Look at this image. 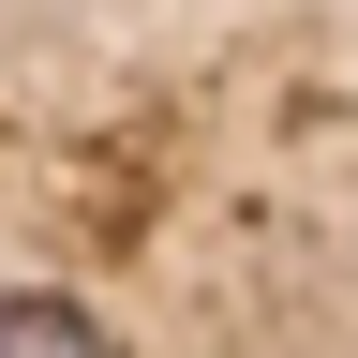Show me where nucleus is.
I'll return each instance as SVG.
<instances>
[{
    "instance_id": "obj_1",
    "label": "nucleus",
    "mask_w": 358,
    "mask_h": 358,
    "mask_svg": "<svg viewBox=\"0 0 358 358\" xmlns=\"http://www.w3.org/2000/svg\"><path fill=\"white\" fill-rule=\"evenodd\" d=\"M0 358H105V313L60 299V284H15L0 299Z\"/></svg>"
}]
</instances>
